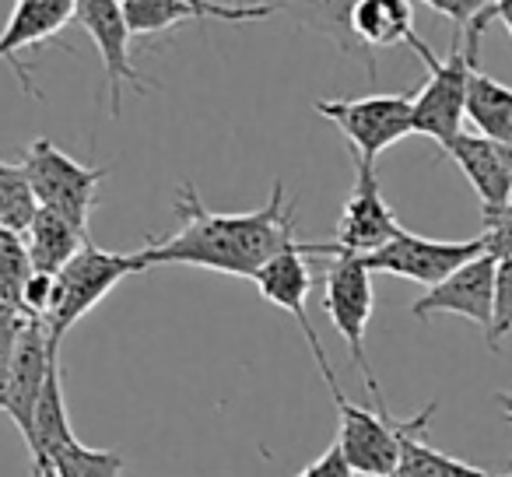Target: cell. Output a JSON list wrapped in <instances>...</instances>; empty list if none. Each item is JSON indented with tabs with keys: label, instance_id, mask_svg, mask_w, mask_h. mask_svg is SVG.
<instances>
[{
	"label": "cell",
	"instance_id": "obj_9",
	"mask_svg": "<svg viewBox=\"0 0 512 477\" xmlns=\"http://www.w3.org/2000/svg\"><path fill=\"white\" fill-rule=\"evenodd\" d=\"M484 253V239H456V243H446V239H425V235H414L407 228H400L390 243H383L379 250L362 253L365 267L372 274H397V278H407L414 285H439L446 274H453L460 264H467L470 257Z\"/></svg>",
	"mask_w": 512,
	"mask_h": 477
},
{
	"label": "cell",
	"instance_id": "obj_8",
	"mask_svg": "<svg viewBox=\"0 0 512 477\" xmlns=\"http://www.w3.org/2000/svg\"><path fill=\"white\" fill-rule=\"evenodd\" d=\"M351 158H355V186H351V197L341 211V221H337V243H302L306 257H330L337 250L372 253L404 228L383 200L376 162L355 155V151H351Z\"/></svg>",
	"mask_w": 512,
	"mask_h": 477
},
{
	"label": "cell",
	"instance_id": "obj_4",
	"mask_svg": "<svg viewBox=\"0 0 512 477\" xmlns=\"http://www.w3.org/2000/svg\"><path fill=\"white\" fill-rule=\"evenodd\" d=\"M330 393H334V407H337V414H341L337 446H341L344 460L351 463V470L365 477H390L393 467H397L404 435L428 425L432 414L439 411V400H432V404L414 414V418H397V414L386 407V400H376V411L348 400L341 383L330 386Z\"/></svg>",
	"mask_w": 512,
	"mask_h": 477
},
{
	"label": "cell",
	"instance_id": "obj_23",
	"mask_svg": "<svg viewBox=\"0 0 512 477\" xmlns=\"http://www.w3.org/2000/svg\"><path fill=\"white\" fill-rule=\"evenodd\" d=\"M39 211V200L32 193V183L25 176V165L0 162V228L25 235Z\"/></svg>",
	"mask_w": 512,
	"mask_h": 477
},
{
	"label": "cell",
	"instance_id": "obj_15",
	"mask_svg": "<svg viewBox=\"0 0 512 477\" xmlns=\"http://www.w3.org/2000/svg\"><path fill=\"white\" fill-rule=\"evenodd\" d=\"M74 18V0H18L11 22L0 32V60L11 64L22 78V88L32 95V81L18 64V53L53 39Z\"/></svg>",
	"mask_w": 512,
	"mask_h": 477
},
{
	"label": "cell",
	"instance_id": "obj_2",
	"mask_svg": "<svg viewBox=\"0 0 512 477\" xmlns=\"http://www.w3.org/2000/svg\"><path fill=\"white\" fill-rule=\"evenodd\" d=\"M488 29V22L474 18L463 29V36L456 39V46L449 50L446 60H439L418 36L411 39V50L428 64V81L418 95H411V127L414 134L432 137L439 148H446L456 134L463 130L467 120V81L470 67L481 60V36Z\"/></svg>",
	"mask_w": 512,
	"mask_h": 477
},
{
	"label": "cell",
	"instance_id": "obj_20",
	"mask_svg": "<svg viewBox=\"0 0 512 477\" xmlns=\"http://www.w3.org/2000/svg\"><path fill=\"white\" fill-rule=\"evenodd\" d=\"M264 4H271L274 15L292 18L299 29L330 39L337 50H344V53L365 50L355 39V29H351V8H355V0H264Z\"/></svg>",
	"mask_w": 512,
	"mask_h": 477
},
{
	"label": "cell",
	"instance_id": "obj_27",
	"mask_svg": "<svg viewBox=\"0 0 512 477\" xmlns=\"http://www.w3.org/2000/svg\"><path fill=\"white\" fill-rule=\"evenodd\" d=\"M481 221H484V253H491L495 260L512 257V200L498 207H481Z\"/></svg>",
	"mask_w": 512,
	"mask_h": 477
},
{
	"label": "cell",
	"instance_id": "obj_10",
	"mask_svg": "<svg viewBox=\"0 0 512 477\" xmlns=\"http://www.w3.org/2000/svg\"><path fill=\"white\" fill-rule=\"evenodd\" d=\"M74 18L88 32V39L99 46L102 67H106L109 113H113V120H120L123 85H134L141 95L148 88V81L130 64V39H134V32H130L127 18H123L120 0H74Z\"/></svg>",
	"mask_w": 512,
	"mask_h": 477
},
{
	"label": "cell",
	"instance_id": "obj_6",
	"mask_svg": "<svg viewBox=\"0 0 512 477\" xmlns=\"http://www.w3.org/2000/svg\"><path fill=\"white\" fill-rule=\"evenodd\" d=\"M22 165L39 207L64 214L71 225L88 232V214H92L95 200H99V186L109 176V169H88V165L74 162L50 137H36L25 148Z\"/></svg>",
	"mask_w": 512,
	"mask_h": 477
},
{
	"label": "cell",
	"instance_id": "obj_13",
	"mask_svg": "<svg viewBox=\"0 0 512 477\" xmlns=\"http://www.w3.org/2000/svg\"><path fill=\"white\" fill-rule=\"evenodd\" d=\"M60 358V348L50 344L43 316H25L22 330H18L15 358H11L8 372V390H4V414L15 421V428L22 432V439L32 435V411L36 400L43 393L46 372Z\"/></svg>",
	"mask_w": 512,
	"mask_h": 477
},
{
	"label": "cell",
	"instance_id": "obj_3",
	"mask_svg": "<svg viewBox=\"0 0 512 477\" xmlns=\"http://www.w3.org/2000/svg\"><path fill=\"white\" fill-rule=\"evenodd\" d=\"M141 271H144V264L137 253H109V250H99V246L88 239V243L53 274V302L43 316L53 348H60L67 330L85 313H92L123 278L141 274Z\"/></svg>",
	"mask_w": 512,
	"mask_h": 477
},
{
	"label": "cell",
	"instance_id": "obj_34",
	"mask_svg": "<svg viewBox=\"0 0 512 477\" xmlns=\"http://www.w3.org/2000/svg\"><path fill=\"white\" fill-rule=\"evenodd\" d=\"M498 155H502L505 172H509V179H512V144H498Z\"/></svg>",
	"mask_w": 512,
	"mask_h": 477
},
{
	"label": "cell",
	"instance_id": "obj_21",
	"mask_svg": "<svg viewBox=\"0 0 512 477\" xmlns=\"http://www.w3.org/2000/svg\"><path fill=\"white\" fill-rule=\"evenodd\" d=\"M467 120L495 144H512V88L488 78L481 67H470L467 81Z\"/></svg>",
	"mask_w": 512,
	"mask_h": 477
},
{
	"label": "cell",
	"instance_id": "obj_28",
	"mask_svg": "<svg viewBox=\"0 0 512 477\" xmlns=\"http://www.w3.org/2000/svg\"><path fill=\"white\" fill-rule=\"evenodd\" d=\"M22 323H25L22 309L0 302V411H4V390H8V372H11V358H15Z\"/></svg>",
	"mask_w": 512,
	"mask_h": 477
},
{
	"label": "cell",
	"instance_id": "obj_18",
	"mask_svg": "<svg viewBox=\"0 0 512 477\" xmlns=\"http://www.w3.org/2000/svg\"><path fill=\"white\" fill-rule=\"evenodd\" d=\"M351 29L365 50L411 46L414 39V4L411 0H355Z\"/></svg>",
	"mask_w": 512,
	"mask_h": 477
},
{
	"label": "cell",
	"instance_id": "obj_31",
	"mask_svg": "<svg viewBox=\"0 0 512 477\" xmlns=\"http://www.w3.org/2000/svg\"><path fill=\"white\" fill-rule=\"evenodd\" d=\"M477 18H484V22H495L498 18L512 36V0H488V8H481V15Z\"/></svg>",
	"mask_w": 512,
	"mask_h": 477
},
{
	"label": "cell",
	"instance_id": "obj_16",
	"mask_svg": "<svg viewBox=\"0 0 512 477\" xmlns=\"http://www.w3.org/2000/svg\"><path fill=\"white\" fill-rule=\"evenodd\" d=\"M449 158L460 165V172L467 176V183L474 186V193L481 197V207H498L505 200H512V179L505 172V162L498 155V144L488 141L484 134H460L446 144Z\"/></svg>",
	"mask_w": 512,
	"mask_h": 477
},
{
	"label": "cell",
	"instance_id": "obj_17",
	"mask_svg": "<svg viewBox=\"0 0 512 477\" xmlns=\"http://www.w3.org/2000/svg\"><path fill=\"white\" fill-rule=\"evenodd\" d=\"M78 439L71 428V411H67L64 400V372H60V358L46 372L43 393L36 400V411H32V435L25 439L32 460H50L64 446Z\"/></svg>",
	"mask_w": 512,
	"mask_h": 477
},
{
	"label": "cell",
	"instance_id": "obj_24",
	"mask_svg": "<svg viewBox=\"0 0 512 477\" xmlns=\"http://www.w3.org/2000/svg\"><path fill=\"white\" fill-rule=\"evenodd\" d=\"M53 470L60 477H123V453H113V449H92L81 439H74L71 446H64L57 456H50Z\"/></svg>",
	"mask_w": 512,
	"mask_h": 477
},
{
	"label": "cell",
	"instance_id": "obj_22",
	"mask_svg": "<svg viewBox=\"0 0 512 477\" xmlns=\"http://www.w3.org/2000/svg\"><path fill=\"white\" fill-rule=\"evenodd\" d=\"M425 435H428V425H421L404 435L397 467H393L390 477H491L488 470L474 467V463L456 460V456L432 449Z\"/></svg>",
	"mask_w": 512,
	"mask_h": 477
},
{
	"label": "cell",
	"instance_id": "obj_29",
	"mask_svg": "<svg viewBox=\"0 0 512 477\" xmlns=\"http://www.w3.org/2000/svg\"><path fill=\"white\" fill-rule=\"evenodd\" d=\"M421 4H428V8L439 11L442 18H449L460 32L481 15V8H488V0H421Z\"/></svg>",
	"mask_w": 512,
	"mask_h": 477
},
{
	"label": "cell",
	"instance_id": "obj_26",
	"mask_svg": "<svg viewBox=\"0 0 512 477\" xmlns=\"http://www.w3.org/2000/svg\"><path fill=\"white\" fill-rule=\"evenodd\" d=\"M505 337H512V257L495 264V306H491L488 348L498 351Z\"/></svg>",
	"mask_w": 512,
	"mask_h": 477
},
{
	"label": "cell",
	"instance_id": "obj_12",
	"mask_svg": "<svg viewBox=\"0 0 512 477\" xmlns=\"http://www.w3.org/2000/svg\"><path fill=\"white\" fill-rule=\"evenodd\" d=\"M253 285L267 302H274V306L288 309V313L295 316L302 337H306V344L313 348L323 379H327V386H334L337 376H334V369H330V355H327V348H323L320 337H316V327L306 313V299H309V292H313V271H309V260H306L302 243H292L288 250H281L278 257L267 260V264L256 271Z\"/></svg>",
	"mask_w": 512,
	"mask_h": 477
},
{
	"label": "cell",
	"instance_id": "obj_5",
	"mask_svg": "<svg viewBox=\"0 0 512 477\" xmlns=\"http://www.w3.org/2000/svg\"><path fill=\"white\" fill-rule=\"evenodd\" d=\"M323 309H327L334 330L348 344V355L355 369L362 372V383L372 393V404L386 400L369 365V355H365V330H369L372 320V271L365 267L362 253H330V264L323 271Z\"/></svg>",
	"mask_w": 512,
	"mask_h": 477
},
{
	"label": "cell",
	"instance_id": "obj_30",
	"mask_svg": "<svg viewBox=\"0 0 512 477\" xmlns=\"http://www.w3.org/2000/svg\"><path fill=\"white\" fill-rule=\"evenodd\" d=\"M295 477H355V470H351V463L344 460L341 446L334 442V446H330L320 460H313L309 467H302Z\"/></svg>",
	"mask_w": 512,
	"mask_h": 477
},
{
	"label": "cell",
	"instance_id": "obj_1",
	"mask_svg": "<svg viewBox=\"0 0 512 477\" xmlns=\"http://www.w3.org/2000/svg\"><path fill=\"white\" fill-rule=\"evenodd\" d=\"M172 211L179 218V232L165 235V239H151L144 250H137L144 271L165 264H186L253 281L267 260L295 243V204L285 200V179H274L271 200L260 211H207L193 183L179 186Z\"/></svg>",
	"mask_w": 512,
	"mask_h": 477
},
{
	"label": "cell",
	"instance_id": "obj_32",
	"mask_svg": "<svg viewBox=\"0 0 512 477\" xmlns=\"http://www.w3.org/2000/svg\"><path fill=\"white\" fill-rule=\"evenodd\" d=\"M495 400H498V407H502L505 421L512 425V393H495Z\"/></svg>",
	"mask_w": 512,
	"mask_h": 477
},
{
	"label": "cell",
	"instance_id": "obj_14",
	"mask_svg": "<svg viewBox=\"0 0 512 477\" xmlns=\"http://www.w3.org/2000/svg\"><path fill=\"white\" fill-rule=\"evenodd\" d=\"M134 36H158L193 18H214V22H264L271 18V4H221V0H120Z\"/></svg>",
	"mask_w": 512,
	"mask_h": 477
},
{
	"label": "cell",
	"instance_id": "obj_11",
	"mask_svg": "<svg viewBox=\"0 0 512 477\" xmlns=\"http://www.w3.org/2000/svg\"><path fill=\"white\" fill-rule=\"evenodd\" d=\"M495 264L491 253H477L467 264H460L453 274L432 285L418 302H411L414 320H428L435 313L463 316L474 327L488 334L491 327V306H495Z\"/></svg>",
	"mask_w": 512,
	"mask_h": 477
},
{
	"label": "cell",
	"instance_id": "obj_35",
	"mask_svg": "<svg viewBox=\"0 0 512 477\" xmlns=\"http://www.w3.org/2000/svg\"><path fill=\"white\" fill-rule=\"evenodd\" d=\"M502 477H512V474H502Z\"/></svg>",
	"mask_w": 512,
	"mask_h": 477
},
{
	"label": "cell",
	"instance_id": "obj_25",
	"mask_svg": "<svg viewBox=\"0 0 512 477\" xmlns=\"http://www.w3.org/2000/svg\"><path fill=\"white\" fill-rule=\"evenodd\" d=\"M29 278H32V260L29 250H25V239L18 232L0 228V302L22 309L25 281Z\"/></svg>",
	"mask_w": 512,
	"mask_h": 477
},
{
	"label": "cell",
	"instance_id": "obj_33",
	"mask_svg": "<svg viewBox=\"0 0 512 477\" xmlns=\"http://www.w3.org/2000/svg\"><path fill=\"white\" fill-rule=\"evenodd\" d=\"M32 470H36V477H60L46 460H32Z\"/></svg>",
	"mask_w": 512,
	"mask_h": 477
},
{
	"label": "cell",
	"instance_id": "obj_7",
	"mask_svg": "<svg viewBox=\"0 0 512 477\" xmlns=\"http://www.w3.org/2000/svg\"><path fill=\"white\" fill-rule=\"evenodd\" d=\"M411 95H362V99H320L313 109L327 116L351 141V151L376 162L390 144L414 134Z\"/></svg>",
	"mask_w": 512,
	"mask_h": 477
},
{
	"label": "cell",
	"instance_id": "obj_19",
	"mask_svg": "<svg viewBox=\"0 0 512 477\" xmlns=\"http://www.w3.org/2000/svg\"><path fill=\"white\" fill-rule=\"evenodd\" d=\"M22 239H25V250H29L32 271L57 274L60 267L88 243V232H81L78 225H71L64 214L50 211V207H39Z\"/></svg>",
	"mask_w": 512,
	"mask_h": 477
}]
</instances>
